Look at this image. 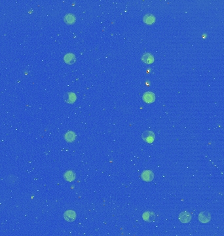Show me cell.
<instances>
[{"instance_id": "cell-1", "label": "cell", "mask_w": 224, "mask_h": 236, "mask_svg": "<svg viewBox=\"0 0 224 236\" xmlns=\"http://www.w3.org/2000/svg\"><path fill=\"white\" fill-rule=\"evenodd\" d=\"M142 138L147 143L151 144L155 139V134L151 131H146L142 133Z\"/></svg>"}, {"instance_id": "cell-2", "label": "cell", "mask_w": 224, "mask_h": 236, "mask_svg": "<svg viewBox=\"0 0 224 236\" xmlns=\"http://www.w3.org/2000/svg\"><path fill=\"white\" fill-rule=\"evenodd\" d=\"M141 178L145 182H151L154 178V173L150 170H146L142 172Z\"/></svg>"}, {"instance_id": "cell-3", "label": "cell", "mask_w": 224, "mask_h": 236, "mask_svg": "<svg viewBox=\"0 0 224 236\" xmlns=\"http://www.w3.org/2000/svg\"><path fill=\"white\" fill-rule=\"evenodd\" d=\"M143 100L146 103H153L155 100V95L153 93L148 91L143 95Z\"/></svg>"}, {"instance_id": "cell-4", "label": "cell", "mask_w": 224, "mask_h": 236, "mask_svg": "<svg viewBox=\"0 0 224 236\" xmlns=\"http://www.w3.org/2000/svg\"><path fill=\"white\" fill-rule=\"evenodd\" d=\"M211 219V216L208 212L202 211L199 214V220L202 223H208Z\"/></svg>"}, {"instance_id": "cell-5", "label": "cell", "mask_w": 224, "mask_h": 236, "mask_svg": "<svg viewBox=\"0 0 224 236\" xmlns=\"http://www.w3.org/2000/svg\"><path fill=\"white\" fill-rule=\"evenodd\" d=\"M64 217L66 220H67L68 222H73L76 219L77 214L75 211H73L72 210H68L64 213Z\"/></svg>"}, {"instance_id": "cell-6", "label": "cell", "mask_w": 224, "mask_h": 236, "mask_svg": "<svg viewBox=\"0 0 224 236\" xmlns=\"http://www.w3.org/2000/svg\"><path fill=\"white\" fill-rule=\"evenodd\" d=\"M179 220L184 224L189 223L191 220V215L188 212H182L179 215Z\"/></svg>"}, {"instance_id": "cell-7", "label": "cell", "mask_w": 224, "mask_h": 236, "mask_svg": "<svg viewBox=\"0 0 224 236\" xmlns=\"http://www.w3.org/2000/svg\"><path fill=\"white\" fill-rule=\"evenodd\" d=\"M143 219L148 223H152L156 218L155 214L153 212H145L142 215Z\"/></svg>"}, {"instance_id": "cell-8", "label": "cell", "mask_w": 224, "mask_h": 236, "mask_svg": "<svg viewBox=\"0 0 224 236\" xmlns=\"http://www.w3.org/2000/svg\"><path fill=\"white\" fill-rule=\"evenodd\" d=\"M64 62H66V63L71 65V64H73V63H74V62H75L76 58H75V56L74 54L68 53L64 56Z\"/></svg>"}, {"instance_id": "cell-9", "label": "cell", "mask_w": 224, "mask_h": 236, "mask_svg": "<svg viewBox=\"0 0 224 236\" xmlns=\"http://www.w3.org/2000/svg\"><path fill=\"white\" fill-rule=\"evenodd\" d=\"M64 100L67 103H73L76 100V95L72 92H68L64 95Z\"/></svg>"}, {"instance_id": "cell-10", "label": "cell", "mask_w": 224, "mask_h": 236, "mask_svg": "<svg viewBox=\"0 0 224 236\" xmlns=\"http://www.w3.org/2000/svg\"><path fill=\"white\" fill-rule=\"evenodd\" d=\"M142 60L146 64H152L154 62V57L152 54L146 53L142 55Z\"/></svg>"}, {"instance_id": "cell-11", "label": "cell", "mask_w": 224, "mask_h": 236, "mask_svg": "<svg viewBox=\"0 0 224 236\" xmlns=\"http://www.w3.org/2000/svg\"><path fill=\"white\" fill-rule=\"evenodd\" d=\"M143 20L147 24H152L155 22V17L152 14H147L143 16Z\"/></svg>"}, {"instance_id": "cell-12", "label": "cell", "mask_w": 224, "mask_h": 236, "mask_svg": "<svg viewBox=\"0 0 224 236\" xmlns=\"http://www.w3.org/2000/svg\"><path fill=\"white\" fill-rule=\"evenodd\" d=\"M75 174L72 171H68L65 173L64 178L68 182H73L75 179Z\"/></svg>"}, {"instance_id": "cell-13", "label": "cell", "mask_w": 224, "mask_h": 236, "mask_svg": "<svg viewBox=\"0 0 224 236\" xmlns=\"http://www.w3.org/2000/svg\"><path fill=\"white\" fill-rule=\"evenodd\" d=\"M75 138H76V135L75 133H73V131H68L64 135L65 140L69 142L74 141Z\"/></svg>"}, {"instance_id": "cell-14", "label": "cell", "mask_w": 224, "mask_h": 236, "mask_svg": "<svg viewBox=\"0 0 224 236\" xmlns=\"http://www.w3.org/2000/svg\"><path fill=\"white\" fill-rule=\"evenodd\" d=\"M75 16L72 14H68L64 16V21L68 24H73L75 22Z\"/></svg>"}]
</instances>
